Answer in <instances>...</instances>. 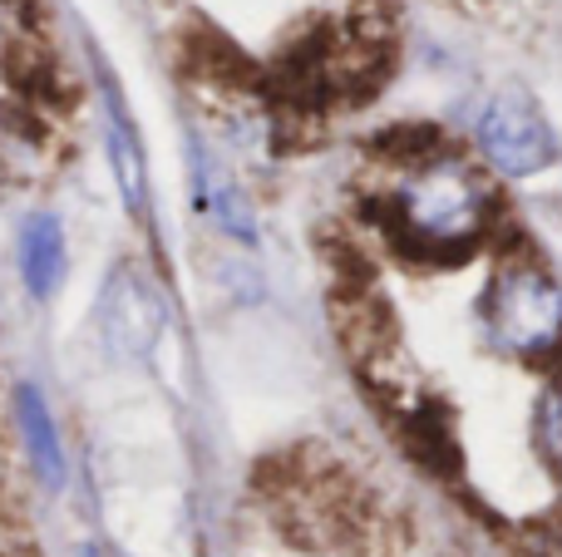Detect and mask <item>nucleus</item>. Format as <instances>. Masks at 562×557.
Listing matches in <instances>:
<instances>
[{
  "label": "nucleus",
  "mask_w": 562,
  "mask_h": 557,
  "mask_svg": "<svg viewBox=\"0 0 562 557\" xmlns=\"http://www.w3.org/2000/svg\"><path fill=\"white\" fill-rule=\"evenodd\" d=\"M479 148H484L488 163L508 178L543 173L558 158V138H553V128H548L543 109L528 94H518V89L488 99L484 118H479Z\"/></svg>",
  "instance_id": "nucleus-3"
},
{
  "label": "nucleus",
  "mask_w": 562,
  "mask_h": 557,
  "mask_svg": "<svg viewBox=\"0 0 562 557\" xmlns=\"http://www.w3.org/2000/svg\"><path fill=\"white\" fill-rule=\"evenodd\" d=\"M488 331L514 355H543L562 341V296L533 262L504 266L488 286Z\"/></svg>",
  "instance_id": "nucleus-2"
},
{
  "label": "nucleus",
  "mask_w": 562,
  "mask_h": 557,
  "mask_svg": "<svg viewBox=\"0 0 562 557\" xmlns=\"http://www.w3.org/2000/svg\"><path fill=\"white\" fill-rule=\"evenodd\" d=\"M533 440H538V454L548 459V469L562 474V390H548L543 400H538Z\"/></svg>",
  "instance_id": "nucleus-10"
},
{
  "label": "nucleus",
  "mask_w": 562,
  "mask_h": 557,
  "mask_svg": "<svg viewBox=\"0 0 562 557\" xmlns=\"http://www.w3.org/2000/svg\"><path fill=\"white\" fill-rule=\"evenodd\" d=\"M104 128H109V158H114V178H119V187H124L128 213H144V207H148L144 154H138V138H134V128H128L124 104L114 99V89H109V124Z\"/></svg>",
  "instance_id": "nucleus-7"
},
{
  "label": "nucleus",
  "mask_w": 562,
  "mask_h": 557,
  "mask_svg": "<svg viewBox=\"0 0 562 557\" xmlns=\"http://www.w3.org/2000/svg\"><path fill=\"white\" fill-rule=\"evenodd\" d=\"M15 410H20V434H25V450L35 459V474L59 489L65 484V450H59V434H55V420H49V405L40 400L35 385H20L15 395Z\"/></svg>",
  "instance_id": "nucleus-6"
},
{
  "label": "nucleus",
  "mask_w": 562,
  "mask_h": 557,
  "mask_svg": "<svg viewBox=\"0 0 562 557\" xmlns=\"http://www.w3.org/2000/svg\"><path fill=\"white\" fill-rule=\"evenodd\" d=\"M400 227L415 237L419 252H469L484 232V193L454 163H435L400 193Z\"/></svg>",
  "instance_id": "nucleus-1"
},
{
  "label": "nucleus",
  "mask_w": 562,
  "mask_h": 557,
  "mask_svg": "<svg viewBox=\"0 0 562 557\" xmlns=\"http://www.w3.org/2000/svg\"><path fill=\"white\" fill-rule=\"evenodd\" d=\"M198 183H203V203H207V213L217 217V227H227L233 237L252 242V217H247V203L237 197V187L227 183V173H217L203 154H198Z\"/></svg>",
  "instance_id": "nucleus-9"
},
{
  "label": "nucleus",
  "mask_w": 562,
  "mask_h": 557,
  "mask_svg": "<svg viewBox=\"0 0 562 557\" xmlns=\"http://www.w3.org/2000/svg\"><path fill=\"white\" fill-rule=\"evenodd\" d=\"M20 276H25L30 296H55V286L65 282V232L49 213L30 217L20 232Z\"/></svg>",
  "instance_id": "nucleus-5"
},
{
  "label": "nucleus",
  "mask_w": 562,
  "mask_h": 557,
  "mask_svg": "<svg viewBox=\"0 0 562 557\" xmlns=\"http://www.w3.org/2000/svg\"><path fill=\"white\" fill-rule=\"evenodd\" d=\"M188 49H193V65L203 69V75L223 79V84H257L252 59H247L227 35H217V30H203V35H193V39H188Z\"/></svg>",
  "instance_id": "nucleus-8"
},
{
  "label": "nucleus",
  "mask_w": 562,
  "mask_h": 557,
  "mask_svg": "<svg viewBox=\"0 0 562 557\" xmlns=\"http://www.w3.org/2000/svg\"><path fill=\"white\" fill-rule=\"evenodd\" d=\"M99 331L128 361L148 355L158 345V336H164V302L134 266H119L109 276L104 296H99Z\"/></svg>",
  "instance_id": "nucleus-4"
}]
</instances>
